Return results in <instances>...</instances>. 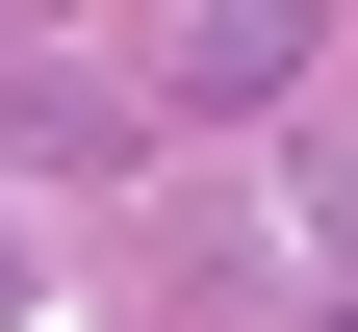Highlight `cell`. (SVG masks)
<instances>
[{"label": "cell", "instance_id": "7a4b0ae2", "mask_svg": "<svg viewBox=\"0 0 358 332\" xmlns=\"http://www.w3.org/2000/svg\"><path fill=\"white\" fill-rule=\"evenodd\" d=\"M0 307H26V230H0Z\"/></svg>", "mask_w": 358, "mask_h": 332}, {"label": "cell", "instance_id": "6da1fadb", "mask_svg": "<svg viewBox=\"0 0 358 332\" xmlns=\"http://www.w3.org/2000/svg\"><path fill=\"white\" fill-rule=\"evenodd\" d=\"M179 103H205V128H231V103H307V77H333V0H179Z\"/></svg>", "mask_w": 358, "mask_h": 332}]
</instances>
